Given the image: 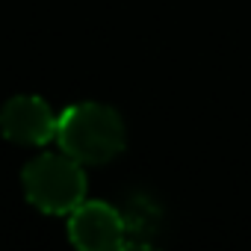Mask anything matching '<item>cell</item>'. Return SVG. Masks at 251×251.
Here are the masks:
<instances>
[{"instance_id":"7a4b0ae2","label":"cell","mask_w":251,"mask_h":251,"mask_svg":"<svg viewBox=\"0 0 251 251\" xmlns=\"http://www.w3.org/2000/svg\"><path fill=\"white\" fill-rule=\"evenodd\" d=\"M27 201L50 216H65L86 201L83 163L62 154H42L30 160L21 172Z\"/></svg>"},{"instance_id":"277c9868","label":"cell","mask_w":251,"mask_h":251,"mask_svg":"<svg viewBox=\"0 0 251 251\" xmlns=\"http://www.w3.org/2000/svg\"><path fill=\"white\" fill-rule=\"evenodd\" d=\"M0 130L15 145H45L56 139V115L36 95H18L0 109Z\"/></svg>"},{"instance_id":"3957f363","label":"cell","mask_w":251,"mask_h":251,"mask_svg":"<svg viewBox=\"0 0 251 251\" xmlns=\"http://www.w3.org/2000/svg\"><path fill=\"white\" fill-rule=\"evenodd\" d=\"M68 236L83 251H115L124 245L127 225L103 201H83L77 210L68 213Z\"/></svg>"},{"instance_id":"6da1fadb","label":"cell","mask_w":251,"mask_h":251,"mask_svg":"<svg viewBox=\"0 0 251 251\" xmlns=\"http://www.w3.org/2000/svg\"><path fill=\"white\" fill-rule=\"evenodd\" d=\"M56 142L59 151L83 166L109 163L124 151V121L106 103H71L56 118Z\"/></svg>"}]
</instances>
